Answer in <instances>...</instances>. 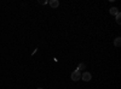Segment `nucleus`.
<instances>
[{
    "label": "nucleus",
    "instance_id": "nucleus-1",
    "mask_svg": "<svg viewBox=\"0 0 121 89\" xmlns=\"http://www.w3.org/2000/svg\"><path fill=\"white\" fill-rule=\"evenodd\" d=\"M70 77H72V80L73 81H79V80H81V72H80V71H78V70H75L74 72H72V76H70Z\"/></svg>",
    "mask_w": 121,
    "mask_h": 89
},
{
    "label": "nucleus",
    "instance_id": "nucleus-2",
    "mask_svg": "<svg viewBox=\"0 0 121 89\" xmlns=\"http://www.w3.org/2000/svg\"><path fill=\"white\" fill-rule=\"evenodd\" d=\"M91 78H92V76H91L90 72H84V74L81 75V80H82L84 82H88V81H91Z\"/></svg>",
    "mask_w": 121,
    "mask_h": 89
},
{
    "label": "nucleus",
    "instance_id": "nucleus-3",
    "mask_svg": "<svg viewBox=\"0 0 121 89\" xmlns=\"http://www.w3.org/2000/svg\"><path fill=\"white\" fill-rule=\"evenodd\" d=\"M50 5H51V7H53V8H57L59 6V1L58 0H51V1H50Z\"/></svg>",
    "mask_w": 121,
    "mask_h": 89
},
{
    "label": "nucleus",
    "instance_id": "nucleus-4",
    "mask_svg": "<svg viewBox=\"0 0 121 89\" xmlns=\"http://www.w3.org/2000/svg\"><path fill=\"white\" fill-rule=\"evenodd\" d=\"M109 12H110V15L116 16V15L119 13V8H117V7H112V8L109 10Z\"/></svg>",
    "mask_w": 121,
    "mask_h": 89
},
{
    "label": "nucleus",
    "instance_id": "nucleus-5",
    "mask_svg": "<svg viewBox=\"0 0 121 89\" xmlns=\"http://www.w3.org/2000/svg\"><path fill=\"white\" fill-rule=\"evenodd\" d=\"M120 45H121V37H116L114 40V46L115 47H120Z\"/></svg>",
    "mask_w": 121,
    "mask_h": 89
},
{
    "label": "nucleus",
    "instance_id": "nucleus-6",
    "mask_svg": "<svg viewBox=\"0 0 121 89\" xmlns=\"http://www.w3.org/2000/svg\"><path fill=\"white\" fill-rule=\"evenodd\" d=\"M86 69V65L84 64V63H80L79 65H78V71H84Z\"/></svg>",
    "mask_w": 121,
    "mask_h": 89
},
{
    "label": "nucleus",
    "instance_id": "nucleus-7",
    "mask_svg": "<svg viewBox=\"0 0 121 89\" xmlns=\"http://www.w3.org/2000/svg\"><path fill=\"white\" fill-rule=\"evenodd\" d=\"M116 23H117V24L121 23V13H120V12L116 15Z\"/></svg>",
    "mask_w": 121,
    "mask_h": 89
},
{
    "label": "nucleus",
    "instance_id": "nucleus-8",
    "mask_svg": "<svg viewBox=\"0 0 121 89\" xmlns=\"http://www.w3.org/2000/svg\"><path fill=\"white\" fill-rule=\"evenodd\" d=\"M40 4H41V5H45V4H47V1H45V0H40V1H39Z\"/></svg>",
    "mask_w": 121,
    "mask_h": 89
},
{
    "label": "nucleus",
    "instance_id": "nucleus-9",
    "mask_svg": "<svg viewBox=\"0 0 121 89\" xmlns=\"http://www.w3.org/2000/svg\"><path fill=\"white\" fill-rule=\"evenodd\" d=\"M38 89H43V88H38Z\"/></svg>",
    "mask_w": 121,
    "mask_h": 89
}]
</instances>
